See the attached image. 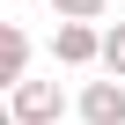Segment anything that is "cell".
<instances>
[{
    "label": "cell",
    "instance_id": "1",
    "mask_svg": "<svg viewBox=\"0 0 125 125\" xmlns=\"http://www.w3.org/2000/svg\"><path fill=\"white\" fill-rule=\"evenodd\" d=\"M52 59H59V66H96V59H103V30L81 22V15H59V30H52Z\"/></svg>",
    "mask_w": 125,
    "mask_h": 125
},
{
    "label": "cell",
    "instance_id": "2",
    "mask_svg": "<svg viewBox=\"0 0 125 125\" xmlns=\"http://www.w3.org/2000/svg\"><path fill=\"white\" fill-rule=\"evenodd\" d=\"M8 110H15V125H59V110H66V96H59V81H15V96H8Z\"/></svg>",
    "mask_w": 125,
    "mask_h": 125
},
{
    "label": "cell",
    "instance_id": "3",
    "mask_svg": "<svg viewBox=\"0 0 125 125\" xmlns=\"http://www.w3.org/2000/svg\"><path fill=\"white\" fill-rule=\"evenodd\" d=\"M81 118H88V125H125V74L88 81V88H81Z\"/></svg>",
    "mask_w": 125,
    "mask_h": 125
},
{
    "label": "cell",
    "instance_id": "4",
    "mask_svg": "<svg viewBox=\"0 0 125 125\" xmlns=\"http://www.w3.org/2000/svg\"><path fill=\"white\" fill-rule=\"evenodd\" d=\"M30 74V37H22V22H8L0 30V81H22Z\"/></svg>",
    "mask_w": 125,
    "mask_h": 125
},
{
    "label": "cell",
    "instance_id": "5",
    "mask_svg": "<svg viewBox=\"0 0 125 125\" xmlns=\"http://www.w3.org/2000/svg\"><path fill=\"white\" fill-rule=\"evenodd\" d=\"M103 66H110V74H125V22H110V30H103Z\"/></svg>",
    "mask_w": 125,
    "mask_h": 125
},
{
    "label": "cell",
    "instance_id": "6",
    "mask_svg": "<svg viewBox=\"0 0 125 125\" xmlns=\"http://www.w3.org/2000/svg\"><path fill=\"white\" fill-rule=\"evenodd\" d=\"M52 8H59V15H81V22H96V15L110 8V0H52Z\"/></svg>",
    "mask_w": 125,
    "mask_h": 125
}]
</instances>
